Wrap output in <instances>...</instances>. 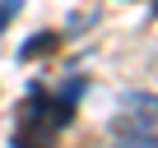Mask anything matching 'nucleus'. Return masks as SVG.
Here are the masks:
<instances>
[{
  "label": "nucleus",
  "mask_w": 158,
  "mask_h": 148,
  "mask_svg": "<svg viewBox=\"0 0 158 148\" xmlns=\"http://www.w3.org/2000/svg\"><path fill=\"white\" fill-rule=\"evenodd\" d=\"M112 134L126 148H149L158 143V97L153 93H130L121 97V111L112 120Z\"/></svg>",
  "instance_id": "obj_2"
},
{
  "label": "nucleus",
  "mask_w": 158,
  "mask_h": 148,
  "mask_svg": "<svg viewBox=\"0 0 158 148\" xmlns=\"http://www.w3.org/2000/svg\"><path fill=\"white\" fill-rule=\"evenodd\" d=\"M79 88L84 84H74V88H60V93H28L23 102V120L14 130V148H51L56 134L74 120V102H79Z\"/></svg>",
  "instance_id": "obj_1"
},
{
  "label": "nucleus",
  "mask_w": 158,
  "mask_h": 148,
  "mask_svg": "<svg viewBox=\"0 0 158 148\" xmlns=\"http://www.w3.org/2000/svg\"><path fill=\"white\" fill-rule=\"evenodd\" d=\"M19 10H23V0H0V33L10 28V19H14Z\"/></svg>",
  "instance_id": "obj_3"
}]
</instances>
